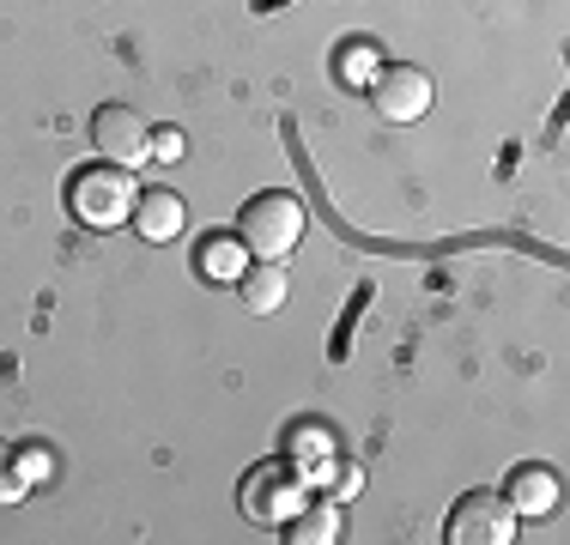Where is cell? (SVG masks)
I'll return each mask as SVG.
<instances>
[{
	"mask_svg": "<svg viewBox=\"0 0 570 545\" xmlns=\"http://www.w3.org/2000/svg\"><path fill=\"white\" fill-rule=\"evenodd\" d=\"M431 73L425 67H406V61H395V67H383L376 73V109H383L389 121H419L431 109Z\"/></svg>",
	"mask_w": 570,
	"mask_h": 545,
	"instance_id": "cell-6",
	"label": "cell"
},
{
	"mask_svg": "<svg viewBox=\"0 0 570 545\" xmlns=\"http://www.w3.org/2000/svg\"><path fill=\"white\" fill-rule=\"evenodd\" d=\"M237 242H243V255H255V261H285V255L304 242V200L285 195V188L255 195L237 218Z\"/></svg>",
	"mask_w": 570,
	"mask_h": 545,
	"instance_id": "cell-1",
	"label": "cell"
},
{
	"mask_svg": "<svg viewBox=\"0 0 570 545\" xmlns=\"http://www.w3.org/2000/svg\"><path fill=\"white\" fill-rule=\"evenodd\" d=\"M443 539L450 545H510L515 539V509L498 490H468V497H455L450 522H443Z\"/></svg>",
	"mask_w": 570,
	"mask_h": 545,
	"instance_id": "cell-4",
	"label": "cell"
},
{
	"mask_svg": "<svg viewBox=\"0 0 570 545\" xmlns=\"http://www.w3.org/2000/svg\"><path fill=\"white\" fill-rule=\"evenodd\" d=\"M243 515L262 527H285L297 509L309 503L304 490V473H297V460H262V467H249V479H243Z\"/></svg>",
	"mask_w": 570,
	"mask_h": 545,
	"instance_id": "cell-3",
	"label": "cell"
},
{
	"mask_svg": "<svg viewBox=\"0 0 570 545\" xmlns=\"http://www.w3.org/2000/svg\"><path fill=\"white\" fill-rule=\"evenodd\" d=\"M504 503L515 515H528V522H540V515L559 509V473L540 467V460H522V467L504 479Z\"/></svg>",
	"mask_w": 570,
	"mask_h": 545,
	"instance_id": "cell-7",
	"label": "cell"
},
{
	"mask_svg": "<svg viewBox=\"0 0 570 545\" xmlns=\"http://www.w3.org/2000/svg\"><path fill=\"white\" fill-rule=\"evenodd\" d=\"M134 176L121 170V164H86V170L73 176V188H67V200H73V218L91 230H116L134 218Z\"/></svg>",
	"mask_w": 570,
	"mask_h": 545,
	"instance_id": "cell-2",
	"label": "cell"
},
{
	"mask_svg": "<svg viewBox=\"0 0 570 545\" xmlns=\"http://www.w3.org/2000/svg\"><path fill=\"white\" fill-rule=\"evenodd\" d=\"M24 497H31V479L19 467V448L0 443V503H24Z\"/></svg>",
	"mask_w": 570,
	"mask_h": 545,
	"instance_id": "cell-12",
	"label": "cell"
},
{
	"mask_svg": "<svg viewBox=\"0 0 570 545\" xmlns=\"http://www.w3.org/2000/svg\"><path fill=\"white\" fill-rule=\"evenodd\" d=\"M364 490V467L358 460H341V467L328 473V485H322V497H334V503H352Z\"/></svg>",
	"mask_w": 570,
	"mask_h": 545,
	"instance_id": "cell-13",
	"label": "cell"
},
{
	"mask_svg": "<svg viewBox=\"0 0 570 545\" xmlns=\"http://www.w3.org/2000/svg\"><path fill=\"white\" fill-rule=\"evenodd\" d=\"M91 146H98L104 164H121V170H134V164L153 158V128H146V121L134 116L128 103H104L98 116H91Z\"/></svg>",
	"mask_w": 570,
	"mask_h": 545,
	"instance_id": "cell-5",
	"label": "cell"
},
{
	"mask_svg": "<svg viewBox=\"0 0 570 545\" xmlns=\"http://www.w3.org/2000/svg\"><path fill=\"white\" fill-rule=\"evenodd\" d=\"M183 225H188V207H183L176 188H140V195H134V230H140L146 242L183 237Z\"/></svg>",
	"mask_w": 570,
	"mask_h": 545,
	"instance_id": "cell-8",
	"label": "cell"
},
{
	"mask_svg": "<svg viewBox=\"0 0 570 545\" xmlns=\"http://www.w3.org/2000/svg\"><path fill=\"white\" fill-rule=\"evenodd\" d=\"M153 158H165V164L183 158V128H153Z\"/></svg>",
	"mask_w": 570,
	"mask_h": 545,
	"instance_id": "cell-15",
	"label": "cell"
},
{
	"mask_svg": "<svg viewBox=\"0 0 570 545\" xmlns=\"http://www.w3.org/2000/svg\"><path fill=\"white\" fill-rule=\"evenodd\" d=\"M285 527H292V539H297V545H334V539L346 534V522H341V503H334V497H322V503H304V509H297Z\"/></svg>",
	"mask_w": 570,
	"mask_h": 545,
	"instance_id": "cell-10",
	"label": "cell"
},
{
	"mask_svg": "<svg viewBox=\"0 0 570 545\" xmlns=\"http://www.w3.org/2000/svg\"><path fill=\"white\" fill-rule=\"evenodd\" d=\"M200 272H207V279H237V272H243V242L237 237H207V249H200Z\"/></svg>",
	"mask_w": 570,
	"mask_h": 545,
	"instance_id": "cell-11",
	"label": "cell"
},
{
	"mask_svg": "<svg viewBox=\"0 0 570 545\" xmlns=\"http://www.w3.org/2000/svg\"><path fill=\"white\" fill-rule=\"evenodd\" d=\"M341 73H346V79H371V73H376V49H371V43H352Z\"/></svg>",
	"mask_w": 570,
	"mask_h": 545,
	"instance_id": "cell-14",
	"label": "cell"
},
{
	"mask_svg": "<svg viewBox=\"0 0 570 545\" xmlns=\"http://www.w3.org/2000/svg\"><path fill=\"white\" fill-rule=\"evenodd\" d=\"M237 291H243V309H249V316H274V309H285V297H292L285 261H255L249 272H237Z\"/></svg>",
	"mask_w": 570,
	"mask_h": 545,
	"instance_id": "cell-9",
	"label": "cell"
}]
</instances>
